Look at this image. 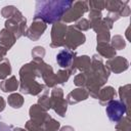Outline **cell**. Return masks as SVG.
<instances>
[{"instance_id": "cell-3", "label": "cell", "mask_w": 131, "mask_h": 131, "mask_svg": "<svg viewBox=\"0 0 131 131\" xmlns=\"http://www.w3.org/2000/svg\"><path fill=\"white\" fill-rule=\"evenodd\" d=\"M73 57H74V54H73L72 51H70L68 49H62L57 53L56 61H57L59 67L67 68V67H69L71 64V62L73 60Z\"/></svg>"}, {"instance_id": "cell-1", "label": "cell", "mask_w": 131, "mask_h": 131, "mask_svg": "<svg viewBox=\"0 0 131 131\" xmlns=\"http://www.w3.org/2000/svg\"><path fill=\"white\" fill-rule=\"evenodd\" d=\"M72 1H38L35 10V19L41 18L46 23L59 20L64 12L69 10Z\"/></svg>"}, {"instance_id": "cell-2", "label": "cell", "mask_w": 131, "mask_h": 131, "mask_svg": "<svg viewBox=\"0 0 131 131\" xmlns=\"http://www.w3.org/2000/svg\"><path fill=\"white\" fill-rule=\"evenodd\" d=\"M106 115L112 122H119L126 113V105L120 100H111L106 105Z\"/></svg>"}, {"instance_id": "cell-4", "label": "cell", "mask_w": 131, "mask_h": 131, "mask_svg": "<svg viewBox=\"0 0 131 131\" xmlns=\"http://www.w3.org/2000/svg\"><path fill=\"white\" fill-rule=\"evenodd\" d=\"M0 131H12V129L7 124H5L3 122H0Z\"/></svg>"}]
</instances>
